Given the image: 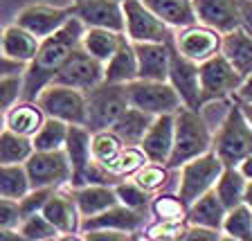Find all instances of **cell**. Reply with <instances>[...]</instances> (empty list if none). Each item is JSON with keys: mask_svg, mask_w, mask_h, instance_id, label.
Masks as SVG:
<instances>
[{"mask_svg": "<svg viewBox=\"0 0 252 241\" xmlns=\"http://www.w3.org/2000/svg\"><path fill=\"white\" fill-rule=\"evenodd\" d=\"M84 32H86V25L72 14V18H70L57 34L43 38L41 47H38V54L34 57V61L27 66L25 95H23V100L36 102V97L43 93V88L54 81L57 72L61 70L63 63L68 61V57L81 45Z\"/></svg>", "mask_w": 252, "mask_h": 241, "instance_id": "cell-1", "label": "cell"}, {"mask_svg": "<svg viewBox=\"0 0 252 241\" xmlns=\"http://www.w3.org/2000/svg\"><path fill=\"white\" fill-rule=\"evenodd\" d=\"M214 147V131L200 115V110L183 108L176 113V142L169 158V169H180L185 163L210 153Z\"/></svg>", "mask_w": 252, "mask_h": 241, "instance_id": "cell-2", "label": "cell"}, {"mask_svg": "<svg viewBox=\"0 0 252 241\" xmlns=\"http://www.w3.org/2000/svg\"><path fill=\"white\" fill-rule=\"evenodd\" d=\"M212 151L223 160L225 167H239L252 153V124L243 115L239 104L232 106L223 124L214 131Z\"/></svg>", "mask_w": 252, "mask_h": 241, "instance_id": "cell-3", "label": "cell"}, {"mask_svg": "<svg viewBox=\"0 0 252 241\" xmlns=\"http://www.w3.org/2000/svg\"><path fill=\"white\" fill-rule=\"evenodd\" d=\"M86 97H88V129L93 133L113 129L117 124V120L131 108L128 86L124 84L104 81L101 86L86 93Z\"/></svg>", "mask_w": 252, "mask_h": 241, "instance_id": "cell-4", "label": "cell"}, {"mask_svg": "<svg viewBox=\"0 0 252 241\" xmlns=\"http://www.w3.org/2000/svg\"><path fill=\"white\" fill-rule=\"evenodd\" d=\"M225 172V165L214 151L205 153L200 158H194L180 167V180H178V196L185 201V205H191L205 196L207 192L216 187L220 173Z\"/></svg>", "mask_w": 252, "mask_h": 241, "instance_id": "cell-5", "label": "cell"}, {"mask_svg": "<svg viewBox=\"0 0 252 241\" xmlns=\"http://www.w3.org/2000/svg\"><path fill=\"white\" fill-rule=\"evenodd\" d=\"M36 104L47 117L61 120L70 126H88V97L81 90L50 84L36 97Z\"/></svg>", "mask_w": 252, "mask_h": 241, "instance_id": "cell-6", "label": "cell"}, {"mask_svg": "<svg viewBox=\"0 0 252 241\" xmlns=\"http://www.w3.org/2000/svg\"><path fill=\"white\" fill-rule=\"evenodd\" d=\"M128 100L131 106L144 110L149 115H176L183 108L178 90L169 81H151V79H135L128 84Z\"/></svg>", "mask_w": 252, "mask_h": 241, "instance_id": "cell-7", "label": "cell"}, {"mask_svg": "<svg viewBox=\"0 0 252 241\" xmlns=\"http://www.w3.org/2000/svg\"><path fill=\"white\" fill-rule=\"evenodd\" d=\"M124 21V34L131 43H169L176 36V30L158 18L142 0H126Z\"/></svg>", "mask_w": 252, "mask_h": 241, "instance_id": "cell-8", "label": "cell"}, {"mask_svg": "<svg viewBox=\"0 0 252 241\" xmlns=\"http://www.w3.org/2000/svg\"><path fill=\"white\" fill-rule=\"evenodd\" d=\"M243 74L225 59L220 52L212 57L210 61L200 63V95H203V104L212 100H227L234 97L236 90L243 84Z\"/></svg>", "mask_w": 252, "mask_h": 241, "instance_id": "cell-9", "label": "cell"}, {"mask_svg": "<svg viewBox=\"0 0 252 241\" xmlns=\"http://www.w3.org/2000/svg\"><path fill=\"white\" fill-rule=\"evenodd\" d=\"M104 81H106V66L79 45L68 57V61L61 66V70L57 72L52 84L68 86V88L81 90V93H90Z\"/></svg>", "mask_w": 252, "mask_h": 241, "instance_id": "cell-10", "label": "cell"}, {"mask_svg": "<svg viewBox=\"0 0 252 241\" xmlns=\"http://www.w3.org/2000/svg\"><path fill=\"white\" fill-rule=\"evenodd\" d=\"M32 180V189L36 187H65L72 183V165L65 149L59 151H34L25 163Z\"/></svg>", "mask_w": 252, "mask_h": 241, "instance_id": "cell-11", "label": "cell"}, {"mask_svg": "<svg viewBox=\"0 0 252 241\" xmlns=\"http://www.w3.org/2000/svg\"><path fill=\"white\" fill-rule=\"evenodd\" d=\"M173 45L183 57L191 59L194 63H205L210 61L212 57L220 54V47H223V34L212 27L203 25V23H194L189 27L176 32L173 36Z\"/></svg>", "mask_w": 252, "mask_h": 241, "instance_id": "cell-12", "label": "cell"}, {"mask_svg": "<svg viewBox=\"0 0 252 241\" xmlns=\"http://www.w3.org/2000/svg\"><path fill=\"white\" fill-rule=\"evenodd\" d=\"M169 84L178 90L180 100L187 108L200 110L203 95H200V66L191 59L183 57L173 45L171 50V68H169Z\"/></svg>", "mask_w": 252, "mask_h": 241, "instance_id": "cell-13", "label": "cell"}, {"mask_svg": "<svg viewBox=\"0 0 252 241\" xmlns=\"http://www.w3.org/2000/svg\"><path fill=\"white\" fill-rule=\"evenodd\" d=\"M72 18V7L70 9H61V7L52 5H27L16 14V25L25 27L27 32H32L36 38H47L57 34L65 23Z\"/></svg>", "mask_w": 252, "mask_h": 241, "instance_id": "cell-14", "label": "cell"}, {"mask_svg": "<svg viewBox=\"0 0 252 241\" xmlns=\"http://www.w3.org/2000/svg\"><path fill=\"white\" fill-rule=\"evenodd\" d=\"M72 14L86 27L124 32V2L120 0H79L72 5Z\"/></svg>", "mask_w": 252, "mask_h": 241, "instance_id": "cell-15", "label": "cell"}, {"mask_svg": "<svg viewBox=\"0 0 252 241\" xmlns=\"http://www.w3.org/2000/svg\"><path fill=\"white\" fill-rule=\"evenodd\" d=\"M194 9L198 23L220 34H230L241 27L239 0H194Z\"/></svg>", "mask_w": 252, "mask_h": 241, "instance_id": "cell-16", "label": "cell"}, {"mask_svg": "<svg viewBox=\"0 0 252 241\" xmlns=\"http://www.w3.org/2000/svg\"><path fill=\"white\" fill-rule=\"evenodd\" d=\"M176 142V115H158L147 131L140 149L147 153L151 163L167 165Z\"/></svg>", "mask_w": 252, "mask_h": 241, "instance_id": "cell-17", "label": "cell"}, {"mask_svg": "<svg viewBox=\"0 0 252 241\" xmlns=\"http://www.w3.org/2000/svg\"><path fill=\"white\" fill-rule=\"evenodd\" d=\"M43 214L50 219L54 228L59 230V235H70V232H79L81 230V212H79V205L74 201V194L68 189L59 187L50 201L43 207Z\"/></svg>", "mask_w": 252, "mask_h": 241, "instance_id": "cell-18", "label": "cell"}, {"mask_svg": "<svg viewBox=\"0 0 252 241\" xmlns=\"http://www.w3.org/2000/svg\"><path fill=\"white\" fill-rule=\"evenodd\" d=\"M133 45H135V52H137L140 79L169 81L173 41H169V43H133Z\"/></svg>", "mask_w": 252, "mask_h": 241, "instance_id": "cell-19", "label": "cell"}, {"mask_svg": "<svg viewBox=\"0 0 252 241\" xmlns=\"http://www.w3.org/2000/svg\"><path fill=\"white\" fill-rule=\"evenodd\" d=\"M144 223V210H131L126 205H115L97 216H88L81 223V230H120V232H137Z\"/></svg>", "mask_w": 252, "mask_h": 241, "instance_id": "cell-20", "label": "cell"}, {"mask_svg": "<svg viewBox=\"0 0 252 241\" xmlns=\"http://www.w3.org/2000/svg\"><path fill=\"white\" fill-rule=\"evenodd\" d=\"M72 194H74V201H77L79 212H81L84 219L97 216L101 212L120 205L115 185H84V187H72Z\"/></svg>", "mask_w": 252, "mask_h": 241, "instance_id": "cell-21", "label": "cell"}, {"mask_svg": "<svg viewBox=\"0 0 252 241\" xmlns=\"http://www.w3.org/2000/svg\"><path fill=\"white\" fill-rule=\"evenodd\" d=\"M65 153L72 165V187L79 183L84 172L93 165V131L88 126H70Z\"/></svg>", "mask_w": 252, "mask_h": 241, "instance_id": "cell-22", "label": "cell"}, {"mask_svg": "<svg viewBox=\"0 0 252 241\" xmlns=\"http://www.w3.org/2000/svg\"><path fill=\"white\" fill-rule=\"evenodd\" d=\"M47 115L43 113V108L36 102H18L16 106H11L9 110H5V129L18 133L25 138H34L41 126L45 124Z\"/></svg>", "mask_w": 252, "mask_h": 241, "instance_id": "cell-23", "label": "cell"}, {"mask_svg": "<svg viewBox=\"0 0 252 241\" xmlns=\"http://www.w3.org/2000/svg\"><path fill=\"white\" fill-rule=\"evenodd\" d=\"M38 47H41V38H36L25 27L11 23L2 30V57L16 59L30 66L38 54Z\"/></svg>", "mask_w": 252, "mask_h": 241, "instance_id": "cell-24", "label": "cell"}, {"mask_svg": "<svg viewBox=\"0 0 252 241\" xmlns=\"http://www.w3.org/2000/svg\"><path fill=\"white\" fill-rule=\"evenodd\" d=\"M124 32L117 30H104V27H86L84 38H81V47H84L88 54H93L97 61L106 63L113 59V54L122 47V43L126 41Z\"/></svg>", "mask_w": 252, "mask_h": 241, "instance_id": "cell-25", "label": "cell"}, {"mask_svg": "<svg viewBox=\"0 0 252 241\" xmlns=\"http://www.w3.org/2000/svg\"><path fill=\"white\" fill-rule=\"evenodd\" d=\"M142 2L176 32L198 23L194 0H142Z\"/></svg>", "mask_w": 252, "mask_h": 241, "instance_id": "cell-26", "label": "cell"}, {"mask_svg": "<svg viewBox=\"0 0 252 241\" xmlns=\"http://www.w3.org/2000/svg\"><path fill=\"white\" fill-rule=\"evenodd\" d=\"M140 79V66H137V52L128 38L122 43V47L113 54L106 63V81L108 84H124L128 86L131 81Z\"/></svg>", "mask_w": 252, "mask_h": 241, "instance_id": "cell-27", "label": "cell"}, {"mask_svg": "<svg viewBox=\"0 0 252 241\" xmlns=\"http://www.w3.org/2000/svg\"><path fill=\"white\" fill-rule=\"evenodd\" d=\"M227 216V207L220 203V199L216 196V192H207L205 196H200L196 203L189 205L187 221L194 226H205V228H214V230H223Z\"/></svg>", "mask_w": 252, "mask_h": 241, "instance_id": "cell-28", "label": "cell"}, {"mask_svg": "<svg viewBox=\"0 0 252 241\" xmlns=\"http://www.w3.org/2000/svg\"><path fill=\"white\" fill-rule=\"evenodd\" d=\"M220 52L225 54V59L234 66L243 77L252 74V36L241 27L230 34H223V47Z\"/></svg>", "mask_w": 252, "mask_h": 241, "instance_id": "cell-29", "label": "cell"}, {"mask_svg": "<svg viewBox=\"0 0 252 241\" xmlns=\"http://www.w3.org/2000/svg\"><path fill=\"white\" fill-rule=\"evenodd\" d=\"M153 120H156L153 115H149L144 110L131 106V108L117 120V124L113 126V131L124 140L126 147H140L144 136H147V131L151 129Z\"/></svg>", "mask_w": 252, "mask_h": 241, "instance_id": "cell-30", "label": "cell"}, {"mask_svg": "<svg viewBox=\"0 0 252 241\" xmlns=\"http://www.w3.org/2000/svg\"><path fill=\"white\" fill-rule=\"evenodd\" d=\"M246 187H248V178L241 173V169L239 167H225V172L220 173L219 183H216L214 192L220 199V203L225 205L227 210H232V207H236V205H243Z\"/></svg>", "mask_w": 252, "mask_h": 241, "instance_id": "cell-31", "label": "cell"}, {"mask_svg": "<svg viewBox=\"0 0 252 241\" xmlns=\"http://www.w3.org/2000/svg\"><path fill=\"white\" fill-rule=\"evenodd\" d=\"M34 151L36 149H34L32 138L2 129V133H0V165H25Z\"/></svg>", "mask_w": 252, "mask_h": 241, "instance_id": "cell-32", "label": "cell"}, {"mask_svg": "<svg viewBox=\"0 0 252 241\" xmlns=\"http://www.w3.org/2000/svg\"><path fill=\"white\" fill-rule=\"evenodd\" d=\"M32 192V180L25 165H2L0 169V196L21 201Z\"/></svg>", "mask_w": 252, "mask_h": 241, "instance_id": "cell-33", "label": "cell"}, {"mask_svg": "<svg viewBox=\"0 0 252 241\" xmlns=\"http://www.w3.org/2000/svg\"><path fill=\"white\" fill-rule=\"evenodd\" d=\"M124 149H126L124 140L113 129H104V131L93 133V160L99 163L101 167L108 169L120 158V153Z\"/></svg>", "mask_w": 252, "mask_h": 241, "instance_id": "cell-34", "label": "cell"}, {"mask_svg": "<svg viewBox=\"0 0 252 241\" xmlns=\"http://www.w3.org/2000/svg\"><path fill=\"white\" fill-rule=\"evenodd\" d=\"M68 133H70V124L54 120V117H47L45 124L41 126V131L32 138V142H34L36 151H59V149H65Z\"/></svg>", "mask_w": 252, "mask_h": 241, "instance_id": "cell-35", "label": "cell"}, {"mask_svg": "<svg viewBox=\"0 0 252 241\" xmlns=\"http://www.w3.org/2000/svg\"><path fill=\"white\" fill-rule=\"evenodd\" d=\"M223 235H230L241 241H252V210L246 203L227 210L225 223H223Z\"/></svg>", "mask_w": 252, "mask_h": 241, "instance_id": "cell-36", "label": "cell"}, {"mask_svg": "<svg viewBox=\"0 0 252 241\" xmlns=\"http://www.w3.org/2000/svg\"><path fill=\"white\" fill-rule=\"evenodd\" d=\"M151 212L153 216H158V221H176V223H183L187 219L189 207L185 205V201L178 194H160L153 199L151 203Z\"/></svg>", "mask_w": 252, "mask_h": 241, "instance_id": "cell-37", "label": "cell"}, {"mask_svg": "<svg viewBox=\"0 0 252 241\" xmlns=\"http://www.w3.org/2000/svg\"><path fill=\"white\" fill-rule=\"evenodd\" d=\"M147 163H151V160H149L147 153L142 151L140 147H126L124 151L120 153V158L108 167V172L122 180V178H126V176H135Z\"/></svg>", "mask_w": 252, "mask_h": 241, "instance_id": "cell-38", "label": "cell"}, {"mask_svg": "<svg viewBox=\"0 0 252 241\" xmlns=\"http://www.w3.org/2000/svg\"><path fill=\"white\" fill-rule=\"evenodd\" d=\"M117 199H120L122 205L131 207V210H147L151 205V196H149L147 189H142L135 180H122V183L115 185Z\"/></svg>", "mask_w": 252, "mask_h": 241, "instance_id": "cell-39", "label": "cell"}, {"mask_svg": "<svg viewBox=\"0 0 252 241\" xmlns=\"http://www.w3.org/2000/svg\"><path fill=\"white\" fill-rule=\"evenodd\" d=\"M21 230L32 241H47V239H57L59 237V230L50 223V219L43 212H34V214L25 216L21 223Z\"/></svg>", "mask_w": 252, "mask_h": 241, "instance_id": "cell-40", "label": "cell"}, {"mask_svg": "<svg viewBox=\"0 0 252 241\" xmlns=\"http://www.w3.org/2000/svg\"><path fill=\"white\" fill-rule=\"evenodd\" d=\"M167 178H169V167L167 165H158V163H147L135 176H133V180H135L142 189H147L149 194L162 189L164 183H167Z\"/></svg>", "mask_w": 252, "mask_h": 241, "instance_id": "cell-41", "label": "cell"}, {"mask_svg": "<svg viewBox=\"0 0 252 241\" xmlns=\"http://www.w3.org/2000/svg\"><path fill=\"white\" fill-rule=\"evenodd\" d=\"M25 95V74L16 77H0V106L2 110H9L18 102H23Z\"/></svg>", "mask_w": 252, "mask_h": 241, "instance_id": "cell-42", "label": "cell"}, {"mask_svg": "<svg viewBox=\"0 0 252 241\" xmlns=\"http://www.w3.org/2000/svg\"><path fill=\"white\" fill-rule=\"evenodd\" d=\"M23 214L21 203L11 199H0V230H11V228H21Z\"/></svg>", "mask_w": 252, "mask_h": 241, "instance_id": "cell-43", "label": "cell"}, {"mask_svg": "<svg viewBox=\"0 0 252 241\" xmlns=\"http://www.w3.org/2000/svg\"><path fill=\"white\" fill-rule=\"evenodd\" d=\"M54 192H57V189H52V187H36V189H32L25 199L18 201V203H21L23 214L30 216V214H34V212H43L45 203L50 201V196H52Z\"/></svg>", "mask_w": 252, "mask_h": 241, "instance_id": "cell-44", "label": "cell"}, {"mask_svg": "<svg viewBox=\"0 0 252 241\" xmlns=\"http://www.w3.org/2000/svg\"><path fill=\"white\" fill-rule=\"evenodd\" d=\"M220 237H223V230H214V228L189 223L185 235L180 237V241H220Z\"/></svg>", "mask_w": 252, "mask_h": 241, "instance_id": "cell-45", "label": "cell"}, {"mask_svg": "<svg viewBox=\"0 0 252 241\" xmlns=\"http://www.w3.org/2000/svg\"><path fill=\"white\" fill-rule=\"evenodd\" d=\"M131 235L120 230H86V241H128Z\"/></svg>", "mask_w": 252, "mask_h": 241, "instance_id": "cell-46", "label": "cell"}, {"mask_svg": "<svg viewBox=\"0 0 252 241\" xmlns=\"http://www.w3.org/2000/svg\"><path fill=\"white\" fill-rule=\"evenodd\" d=\"M25 72H27V63L2 57V61H0V77H16V74H25Z\"/></svg>", "mask_w": 252, "mask_h": 241, "instance_id": "cell-47", "label": "cell"}, {"mask_svg": "<svg viewBox=\"0 0 252 241\" xmlns=\"http://www.w3.org/2000/svg\"><path fill=\"white\" fill-rule=\"evenodd\" d=\"M239 18H241V30L252 36V0H239Z\"/></svg>", "mask_w": 252, "mask_h": 241, "instance_id": "cell-48", "label": "cell"}, {"mask_svg": "<svg viewBox=\"0 0 252 241\" xmlns=\"http://www.w3.org/2000/svg\"><path fill=\"white\" fill-rule=\"evenodd\" d=\"M234 100H236V104H252V74H248L243 79V84H241V88L236 90Z\"/></svg>", "mask_w": 252, "mask_h": 241, "instance_id": "cell-49", "label": "cell"}, {"mask_svg": "<svg viewBox=\"0 0 252 241\" xmlns=\"http://www.w3.org/2000/svg\"><path fill=\"white\" fill-rule=\"evenodd\" d=\"M0 241H32L21 228H11V230H0Z\"/></svg>", "mask_w": 252, "mask_h": 241, "instance_id": "cell-50", "label": "cell"}, {"mask_svg": "<svg viewBox=\"0 0 252 241\" xmlns=\"http://www.w3.org/2000/svg\"><path fill=\"white\" fill-rule=\"evenodd\" d=\"M239 169H241V173H243V176H246L248 180L252 178V153L246 158V160H243L241 165H239Z\"/></svg>", "mask_w": 252, "mask_h": 241, "instance_id": "cell-51", "label": "cell"}, {"mask_svg": "<svg viewBox=\"0 0 252 241\" xmlns=\"http://www.w3.org/2000/svg\"><path fill=\"white\" fill-rule=\"evenodd\" d=\"M57 241H86V237H79L77 232H70V235H59Z\"/></svg>", "mask_w": 252, "mask_h": 241, "instance_id": "cell-52", "label": "cell"}, {"mask_svg": "<svg viewBox=\"0 0 252 241\" xmlns=\"http://www.w3.org/2000/svg\"><path fill=\"white\" fill-rule=\"evenodd\" d=\"M243 203H246L248 207H250V210H252V178L248 180V187H246V199H243Z\"/></svg>", "mask_w": 252, "mask_h": 241, "instance_id": "cell-53", "label": "cell"}, {"mask_svg": "<svg viewBox=\"0 0 252 241\" xmlns=\"http://www.w3.org/2000/svg\"><path fill=\"white\" fill-rule=\"evenodd\" d=\"M241 106V110H243V115L248 117V122L252 124V104H239Z\"/></svg>", "mask_w": 252, "mask_h": 241, "instance_id": "cell-54", "label": "cell"}, {"mask_svg": "<svg viewBox=\"0 0 252 241\" xmlns=\"http://www.w3.org/2000/svg\"><path fill=\"white\" fill-rule=\"evenodd\" d=\"M220 241H241V239H234V237H230V235H223Z\"/></svg>", "mask_w": 252, "mask_h": 241, "instance_id": "cell-55", "label": "cell"}, {"mask_svg": "<svg viewBox=\"0 0 252 241\" xmlns=\"http://www.w3.org/2000/svg\"><path fill=\"white\" fill-rule=\"evenodd\" d=\"M128 241H140V239H137V232H133V235H131V239H128Z\"/></svg>", "mask_w": 252, "mask_h": 241, "instance_id": "cell-56", "label": "cell"}, {"mask_svg": "<svg viewBox=\"0 0 252 241\" xmlns=\"http://www.w3.org/2000/svg\"><path fill=\"white\" fill-rule=\"evenodd\" d=\"M147 241H162V239H153V237H147Z\"/></svg>", "mask_w": 252, "mask_h": 241, "instance_id": "cell-57", "label": "cell"}, {"mask_svg": "<svg viewBox=\"0 0 252 241\" xmlns=\"http://www.w3.org/2000/svg\"><path fill=\"white\" fill-rule=\"evenodd\" d=\"M47 241H57V239H47Z\"/></svg>", "mask_w": 252, "mask_h": 241, "instance_id": "cell-58", "label": "cell"}, {"mask_svg": "<svg viewBox=\"0 0 252 241\" xmlns=\"http://www.w3.org/2000/svg\"><path fill=\"white\" fill-rule=\"evenodd\" d=\"M120 2H126V0H120Z\"/></svg>", "mask_w": 252, "mask_h": 241, "instance_id": "cell-59", "label": "cell"}, {"mask_svg": "<svg viewBox=\"0 0 252 241\" xmlns=\"http://www.w3.org/2000/svg\"><path fill=\"white\" fill-rule=\"evenodd\" d=\"M74 2H79V0H74Z\"/></svg>", "mask_w": 252, "mask_h": 241, "instance_id": "cell-60", "label": "cell"}]
</instances>
